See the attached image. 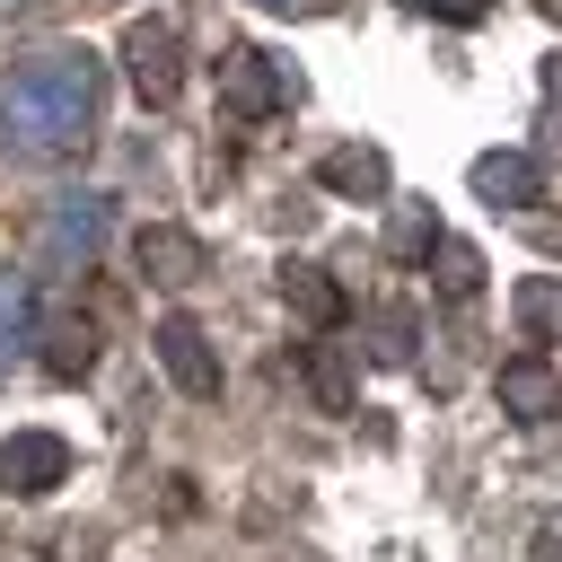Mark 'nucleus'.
I'll list each match as a JSON object with an SVG mask.
<instances>
[{
  "mask_svg": "<svg viewBox=\"0 0 562 562\" xmlns=\"http://www.w3.org/2000/svg\"><path fill=\"white\" fill-rule=\"evenodd\" d=\"M97 246H105V193H61L53 211H44V263H97Z\"/></svg>",
  "mask_w": 562,
  "mask_h": 562,
  "instance_id": "6",
  "label": "nucleus"
},
{
  "mask_svg": "<svg viewBox=\"0 0 562 562\" xmlns=\"http://www.w3.org/2000/svg\"><path fill=\"white\" fill-rule=\"evenodd\" d=\"M509 316H518L527 342H562V281H553V272H527V281L509 290Z\"/></svg>",
  "mask_w": 562,
  "mask_h": 562,
  "instance_id": "14",
  "label": "nucleus"
},
{
  "mask_svg": "<svg viewBox=\"0 0 562 562\" xmlns=\"http://www.w3.org/2000/svg\"><path fill=\"white\" fill-rule=\"evenodd\" d=\"M474 290H483V255L439 237V299H474Z\"/></svg>",
  "mask_w": 562,
  "mask_h": 562,
  "instance_id": "18",
  "label": "nucleus"
},
{
  "mask_svg": "<svg viewBox=\"0 0 562 562\" xmlns=\"http://www.w3.org/2000/svg\"><path fill=\"white\" fill-rule=\"evenodd\" d=\"M149 351H158V369L176 378V395H193V404H211V395H220V351H211V334H202L193 316H158Z\"/></svg>",
  "mask_w": 562,
  "mask_h": 562,
  "instance_id": "4",
  "label": "nucleus"
},
{
  "mask_svg": "<svg viewBox=\"0 0 562 562\" xmlns=\"http://www.w3.org/2000/svg\"><path fill=\"white\" fill-rule=\"evenodd\" d=\"M123 70H132L140 105H176V88H184V44H176V26H167V18H132V26H123Z\"/></svg>",
  "mask_w": 562,
  "mask_h": 562,
  "instance_id": "2",
  "label": "nucleus"
},
{
  "mask_svg": "<svg viewBox=\"0 0 562 562\" xmlns=\"http://www.w3.org/2000/svg\"><path fill=\"white\" fill-rule=\"evenodd\" d=\"M536 562H562V518H544V527H536Z\"/></svg>",
  "mask_w": 562,
  "mask_h": 562,
  "instance_id": "20",
  "label": "nucleus"
},
{
  "mask_svg": "<svg viewBox=\"0 0 562 562\" xmlns=\"http://www.w3.org/2000/svg\"><path fill=\"white\" fill-rule=\"evenodd\" d=\"M281 299H290V316H307L316 334H334V325L351 316V299H342V281H334L325 263H299V255L281 263Z\"/></svg>",
  "mask_w": 562,
  "mask_h": 562,
  "instance_id": "10",
  "label": "nucleus"
},
{
  "mask_svg": "<svg viewBox=\"0 0 562 562\" xmlns=\"http://www.w3.org/2000/svg\"><path fill=\"white\" fill-rule=\"evenodd\" d=\"M0 483H9L18 501L70 483V439H61V430H9V439H0Z\"/></svg>",
  "mask_w": 562,
  "mask_h": 562,
  "instance_id": "5",
  "label": "nucleus"
},
{
  "mask_svg": "<svg viewBox=\"0 0 562 562\" xmlns=\"http://www.w3.org/2000/svg\"><path fill=\"white\" fill-rule=\"evenodd\" d=\"M325 193H351V202H386V184H395V167H386V149H369V140H342V149H325Z\"/></svg>",
  "mask_w": 562,
  "mask_h": 562,
  "instance_id": "11",
  "label": "nucleus"
},
{
  "mask_svg": "<svg viewBox=\"0 0 562 562\" xmlns=\"http://www.w3.org/2000/svg\"><path fill=\"white\" fill-rule=\"evenodd\" d=\"M88 360H97V325H79V316L44 325V369L53 378H88Z\"/></svg>",
  "mask_w": 562,
  "mask_h": 562,
  "instance_id": "16",
  "label": "nucleus"
},
{
  "mask_svg": "<svg viewBox=\"0 0 562 562\" xmlns=\"http://www.w3.org/2000/svg\"><path fill=\"white\" fill-rule=\"evenodd\" d=\"M474 193H483L492 211H527V202H544V167H536L527 149H483V158H474Z\"/></svg>",
  "mask_w": 562,
  "mask_h": 562,
  "instance_id": "8",
  "label": "nucleus"
},
{
  "mask_svg": "<svg viewBox=\"0 0 562 562\" xmlns=\"http://www.w3.org/2000/svg\"><path fill=\"white\" fill-rule=\"evenodd\" d=\"M492 395H501V413H509V422H553V413H562V378H553V360H544V351L501 360V369H492Z\"/></svg>",
  "mask_w": 562,
  "mask_h": 562,
  "instance_id": "7",
  "label": "nucleus"
},
{
  "mask_svg": "<svg viewBox=\"0 0 562 562\" xmlns=\"http://www.w3.org/2000/svg\"><path fill=\"white\" fill-rule=\"evenodd\" d=\"M26 342H35V281L18 263H0V378L26 360Z\"/></svg>",
  "mask_w": 562,
  "mask_h": 562,
  "instance_id": "12",
  "label": "nucleus"
},
{
  "mask_svg": "<svg viewBox=\"0 0 562 562\" xmlns=\"http://www.w3.org/2000/svg\"><path fill=\"white\" fill-rule=\"evenodd\" d=\"M299 378H307V395H316L325 413H351V404H360V386H351V351H342V342H307V351H299Z\"/></svg>",
  "mask_w": 562,
  "mask_h": 562,
  "instance_id": "13",
  "label": "nucleus"
},
{
  "mask_svg": "<svg viewBox=\"0 0 562 562\" xmlns=\"http://www.w3.org/2000/svg\"><path fill=\"white\" fill-rule=\"evenodd\" d=\"M132 263H140L149 281H167V290H184V281H202V272H211L202 237H184V228H158V220L132 237Z\"/></svg>",
  "mask_w": 562,
  "mask_h": 562,
  "instance_id": "9",
  "label": "nucleus"
},
{
  "mask_svg": "<svg viewBox=\"0 0 562 562\" xmlns=\"http://www.w3.org/2000/svg\"><path fill=\"white\" fill-rule=\"evenodd\" d=\"M404 9H422V18H439V26H483V18H492V0H404Z\"/></svg>",
  "mask_w": 562,
  "mask_h": 562,
  "instance_id": "19",
  "label": "nucleus"
},
{
  "mask_svg": "<svg viewBox=\"0 0 562 562\" xmlns=\"http://www.w3.org/2000/svg\"><path fill=\"white\" fill-rule=\"evenodd\" d=\"M220 105H228L237 123H263V114H281V105H290V79H281V61H272V53H255V44H228V53H220Z\"/></svg>",
  "mask_w": 562,
  "mask_h": 562,
  "instance_id": "3",
  "label": "nucleus"
},
{
  "mask_svg": "<svg viewBox=\"0 0 562 562\" xmlns=\"http://www.w3.org/2000/svg\"><path fill=\"white\" fill-rule=\"evenodd\" d=\"M97 114H105V61L97 53H70V44L61 53H35L0 88V140L18 158H70V149H88Z\"/></svg>",
  "mask_w": 562,
  "mask_h": 562,
  "instance_id": "1",
  "label": "nucleus"
},
{
  "mask_svg": "<svg viewBox=\"0 0 562 562\" xmlns=\"http://www.w3.org/2000/svg\"><path fill=\"white\" fill-rule=\"evenodd\" d=\"M263 9H316V0H263Z\"/></svg>",
  "mask_w": 562,
  "mask_h": 562,
  "instance_id": "21",
  "label": "nucleus"
},
{
  "mask_svg": "<svg viewBox=\"0 0 562 562\" xmlns=\"http://www.w3.org/2000/svg\"><path fill=\"white\" fill-rule=\"evenodd\" d=\"M413 334H422L413 307H378L369 316V360H413Z\"/></svg>",
  "mask_w": 562,
  "mask_h": 562,
  "instance_id": "17",
  "label": "nucleus"
},
{
  "mask_svg": "<svg viewBox=\"0 0 562 562\" xmlns=\"http://www.w3.org/2000/svg\"><path fill=\"white\" fill-rule=\"evenodd\" d=\"M386 255H395V263H430V255H439V211H430V202H395Z\"/></svg>",
  "mask_w": 562,
  "mask_h": 562,
  "instance_id": "15",
  "label": "nucleus"
}]
</instances>
